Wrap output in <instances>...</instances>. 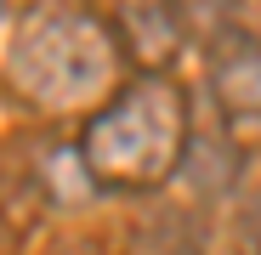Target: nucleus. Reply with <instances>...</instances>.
<instances>
[{"label":"nucleus","mask_w":261,"mask_h":255,"mask_svg":"<svg viewBox=\"0 0 261 255\" xmlns=\"http://www.w3.org/2000/svg\"><path fill=\"white\" fill-rule=\"evenodd\" d=\"M188 153V108L170 79H130L114 91L108 108L91 114L80 136V164L97 187H130L148 193L176 176Z\"/></svg>","instance_id":"nucleus-1"},{"label":"nucleus","mask_w":261,"mask_h":255,"mask_svg":"<svg viewBox=\"0 0 261 255\" xmlns=\"http://www.w3.org/2000/svg\"><path fill=\"white\" fill-rule=\"evenodd\" d=\"M210 91L227 119L261 125V29L210 34Z\"/></svg>","instance_id":"nucleus-3"},{"label":"nucleus","mask_w":261,"mask_h":255,"mask_svg":"<svg viewBox=\"0 0 261 255\" xmlns=\"http://www.w3.org/2000/svg\"><path fill=\"white\" fill-rule=\"evenodd\" d=\"M119 29L137 63H165L176 57V0H119Z\"/></svg>","instance_id":"nucleus-4"},{"label":"nucleus","mask_w":261,"mask_h":255,"mask_svg":"<svg viewBox=\"0 0 261 255\" xmlns=\"http://www.w3.org/2000/svg\"><path fill=\"white\" fill-rule=\"evenodd\" d=\"M6 79L34 108H85L114 85V40L80 6H40L6 46Z\"/></svg>","instance_id":"nucleus-2"}]
</instances>
